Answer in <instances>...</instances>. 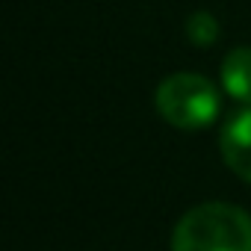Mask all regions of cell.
I'll use <instances>...</instances> for the list:
<instances>
[{
	"instance_id": "obj_1",
	"label": "cell",
	"mask_w": 251,
	"mask_h": 251,
	"mask_svg": "<svg viewBox=\"0 0 251 251\" xmlns=\"http://www.w3.org/2000/svg\"><path fill=\"white\" fill-rule=\"evenodd\" d=\"M172 251H251V216L225 201L198 204L177 222Z\"/></svg>"
},
{
	"instance_id": "obj_2",
	"label": "cell",
	"mask_w": 251,
	"mask_h": 251,
	"mask_svg": "<svg viewBox=\"0 0 251 251\" xmlns=\"http://www.w3.org/2000/svg\"><path fill=\"white\" fill-rule=\"evenodd\" d=\"M154 103H157L160 118L180 130L210 127L219 115V92L213 80L192 74V71H177L166 77L157 86Z\"/></svg>"
},
{
	"instance_id": "obj_3",
	"label": "cell",
	"mask_w": 251,
	"mask_h": 251,
	"mask_svg": "<svg viewBox=\"0 0 251 251\" xmlns=\"http://www.w3.org/2000/svg\"><path fill=\"white\" fill-rule=\"evenodd\" d=\"M219 148H222L227 169L245 183H251V106L227 118L219 136Z\"/></svg>"
},
{
	"instance_id": "obj_4",
	"label": "cell",
	"mask_w": 251,
	"mask_h": 251,
	"mask_svg": "<svg viewBox=\"0 0 251 251\" xmlns=\"http://www.w3.org/2000/svg\"><path fill=\"white\" fill-rule=\"evenodd\" d=\"M222 86L233 100L251 106V48L248 45L233 48L222 59Z\"/></svg>"
},
{
	"instance_id": "obj_5",
	"label": "cell",
	"mask_w": 251,
	"mask_h": 251,
	"mask_svg": "<svg viewBox=\"0 0 251 251\" xmlns=\"http://www.w3.org/2000/svg\"><path fill=\"white\" fill-rule=\"evenodd\" d=\"M186 36H189V42H195L198 48L213 45V42L219 39V21H216V15H210V12H195V15H189V21H186Z\"/></svg>"
}]
</instances>
